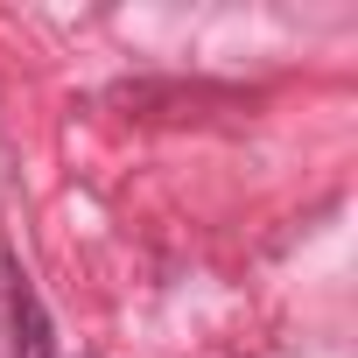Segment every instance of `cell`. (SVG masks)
<instances>
[{"instance_id":"cell-1","label":"cell","mask_w":358,"mask_h":358,"mask_svg":"<svg viewBox=\"0 0 358 358\" xmlns=\"http://www.w3.org/2000/svg\"><path fill=\"white\" fill-rule=\"evenodd\" d=\"M15 323H22V358H50V323H43V302L29 281L15 288Z\"/></svg>"}]
</instances>
